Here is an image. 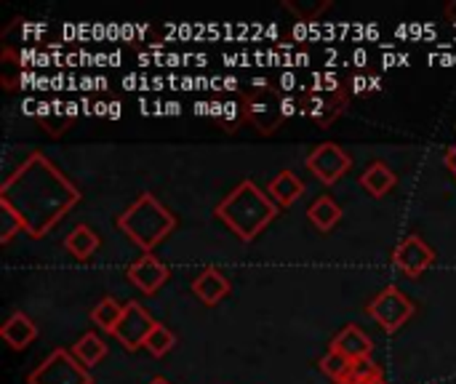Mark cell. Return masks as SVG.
I'll use <instances>...</instances> for the list:
<instances>
[{
  "instance_id": "21",
  "label": "cell",
  "mask_w": 456,
  "mask_h": 384,
  "mask_svg": "<svg viewBox=\"0 0 456 384\" xmlns=\"http://www.w3.org/2000/svg\"><path fill=\"white\" fill-rule=\"evenodd\" d=\"M337 384H387V382H385L382 369H379L371 358H366V361H355V364H353V369H350V374H347L342 382H337Z\"/></svg>"
},
{
  "instance_id": "26",
  "label": "cell",
  "mask_w": 456,
  "mask_h": 384,
  "mask_svg": "<svg viewBox=\"0 0 456 384\" xmlns=\"http://www.w3.org/2000/svg\"><path fill=\"white\" fill-rule=\"evenodd\" d=\"M444 160H446V166H449V171L456 176V142L446 150V155H444Z\"/></svg>"
},
{
  "instance_id": "14",
  "label": "cell",
  "mask_w": 456,
  "mask_h": 384,
  "mask_svg": "<svg viewBox=\"0 0 456 384\" xmlns=\"http://www.w3.org/2000/svg\"><path fill=\"white\" fill-rule=\"evenodd\" d=\"M361 187L371 195V198H385L395 190L398 184V174L385 163V160H374L366 166V171L361 174Z\"/></svg>"
},
{
  "instance_id": "27",
  "label": "cell",
  "mask_w": 456,
  "mask_h": 384,
  "mask_svg": "<svg viewBox=\"0 0 456 384\" xmlns=\"http://www.w3.org/2000/svg\"><path fill=\"white\" fill-rule=\"evenodd\" d=\"M147 384H171V382H168L166 377H152V380H150Z\"/></svg>"
},
{
  "instance_id": "8",
  "label": "cell",
  "mask_w": 456,
  "mask_h": 384,
  "mask_svg": "<svg viewBox=\"0 0 456 384\" xmlns=\"http://www.w3.org/2000/svg\"><path fill=\"white\" fill-rule=\"evenodd\" d=\"M155 326H158V321H155L139 302H128V305L123 307V315H120V321H118L112 337L123 345V350L136 353V350L144 347V342H147V337H150V331H152Z\"/></svg>"
},
{
  "instance_id": "3",
  "label": "cell",
  "mask_w": 456,
  "mask_h": 384,
  "mask_svg": "<svg viewBox=\"0 0 456 384\" xmlns=\"http://www.w3.org/2000/svg\"><path fill=\"white\" fill-rule=\"evenodd\" d=\"M118 230L128 241H134L144 254H152V249L160 246L176 230V217L152 192H142L118 217Z\"/></svg>"
},
{
  "instance_id": "19",
  "label": "cell",
  "mask_w": 456,
  "mask_h": 384,
  "mask_svg": "<svg viewBox=\"0 0 456 384\" xmlns=\"http://www.w3.org/2000/svg\"><path fill=\"white\" fill-rule=\"evenodd\" d=\"M69 353L77 358V364H83L86 369H91V366H96V364L107 355V342H104L96 331H86V334L72 345Z\"/></svg>"
},
{
  "instance_id": "16",
  "label": "cell",
  "mask_w": 456,
  "mask_h": 384,
  "mask_svg": "<svg viewBox=\"0 0 456 384\" xmlns=\"http://www.w3.org/2000/svg\"><path fill=\"white\" fill-rule=\"evenodd\" d=\"M267 195L278 203V208H289L305 195V182L294 171H281L278 176L270 179Z\"/></svg>"
},
{
  "instance_id": "22",
  "label": "cell",
  "mask_w": 456,
  "mask_h": 384,
  "mask_svg": "<svg viewBox=\"0 0 456 384\" xmlns=\"http://www.w3.org/2000/svg\"><path fill=\"white\" fill-rule=\"evenodd\" d=\"M174 345H176V334H174L168 326L158 323V326L150 331V337H147V342H144V350H147L150 355H155V358H163L166 353L174 350Z\"/></svg>"
},
{
  "instance_id": "11",
  "label": "cell",
  "mask_w": 456,
  "mask_h": 384,
  "mask_svg": "<svg viewBox=\"0 0 456 384\" xmlns=\"http://www.w3.org/2000/svg\"><path fill=\"white\" fill-rule=\"evenodd\" d=\"M329 347L337 350V353H342V355L350 358V361H366V358H371V353H374L371 337H369L361 326H355V323L345 326V329L331 339Z\"/></svg>"
},
{
  "instance_id": "12",
  "label": "cell",
  "mask_w": 456,
  "mask_h": 384,
  "mask_svg": "<svg viewBox=\"0 0 456 384\" xmlns=\"http://www.w3.org/2000/svg\"><path fill=\"white\" fill-rule=\"evenodd\" d=\"M230 281H227V275L222 273V270H216V267H206V270H200L195 278H192V294L203 302V305H208V307H214V305H219L227 294H230Z\"/></svg>"
},
{
  "instance_id": "25",
  "label": "cell",
  "mask_w": 456,
  "mask_h": 384,
  "mask_svg": "<svg viewBox=\"0 0 456 384\" xmlns=\"http://www.w3.org/2000/svg\"><path fill=\"white\" fill-rule=\"evenodd\" d=\"M286 8L294 11L302 21H313V19H318L326 8H331V0H313V3H305V0H286Z\"/></svg>"
},
{
  "instance_id": "4",
  "label": "cell",
  "mask_w": 456,
  "mask_h": 384,
  "mask_svg": "<svg viewBox=\"0 0 456 384\" xmlns=\"http://www.w3.org/2000/svg\"><path fill=\"white\" fill-rule=\"evenodd\" d=\"M243 120H248L265 136L278 131L281 123L286 120L283 99L278 96V91L265 83H259V86L254 83V91L243 96Z\"/></svg>"
},
{
  "instance_id": "23",
  "label": "cell",
  "mask_w": 456,
  "mask_h": 384,
  "mask_svg": "<svg viewBox=\"0 0 456 384\" xmlns=\"http://www.w3.org/2000/svg\"><path fill=\"white\" fill-rule=\"evenodd\" d=\"M353 364H355V361H350V358H345L342 353H337V350H331V347H329V353H326V355H323V361H321V372H323L329 380L342 382V380L350 374Z\"/></svg>"
},
{
  "instance_id": "10",
  "label": "cell",
  "mask_w": 456,
  "mask_h": 384,
  "mask_svg": "<svg viewBox=\"0 0 456 384\" xmlns=\"http://www.w3.org/2000/svg\"><path fill=\"white\" fill-rule=\"evenodd\" d=\"M126 278H128L139 291H144V294H155V291H158L168 278H171V270H168L158 257L144 254V257H139L134 265H128Z\"/></svg>"
},
{
  "instance_id": "20",
  "label": "cell",
  "mask_w": 456,
  "mask_h": 384,
  "mask_svg": "<svg viewBox=\"0 0 456 384\" xmlns=\"http://www.w3.org/2000/svg\"><path fill=\"white\" fill-rule=\"evenodd\" d=\"M123 307H126V305H120V302L112 299V297L99 299V305H94V310H91L94 326H96L99 331H104V334H112L115 326H118V321H120V315H123Z\"/></svg>"
},
{
  "instance_id": "9",
  "label": "cell",
  "mask_w": 456,
  "mask_h": 384,
  "mask_svg": "<svg viewBox=\"0 0 456 384\" xmlns=\"http://www.w3.org/2000/svg\"><path fill=\"white\" fill-rule=\"evenodd\" d=\"M436 249L428 246L419 235H406L395 251H393V265L406 275V278H419L436 265Z\"/></svg>"
},
{
  "instance_id": "1",
  "label": "cell",
  "mask_w": 456,
  "mask_h": 384,
  "mask_svg": "<svg viewBox=\"0 0 456 384\" xmlns=\"http://www.w3.org/2000/svg\"><path fill=\"white\" fill-rule=\"evenodd\" d=\"M0 200L21 217L24 233L37 241L80 203V190L43 152H29L3 182Z\"/></svg>"
},
{
  "instance_id": "7",
  "label": "cell",
  "mask_w": 456,
  "mask_h": 384,
  "mask_svg": "<svg viewBox=\"0 0 456 384\" xmlns=\"http://www.w3.org/2000/svg\"><path fill=\"white\" fill-rule=\"evenodd\" d=\"M307 168H310V174L318 179V182H323V184H337L342 176H347V171L353 168V158L339 147V144H334V142H323V144H318L310 155H307Z\"/></svg>"
},
{
  "instance_id": "13",
  "label": "cell",
  "mask_w": 456,
  "mask_h": 384,
  "mask_svg": "<svg viewBox=\"0 0 456 384\" xmlns=\"http://www.w3.org/2000/svg\"><path fill=\"white\" fill-rule=\"evenodd\" d=\"M345 107H347V94L339 86L307 96V115L318 120L321 126H329L339 112H345Z\"/></svg>"
},
{
  "instance_id": "15",
  "label": "cell",
  "mask_w": 456,
  "mask_h": 384,
  "mask_svg": "<svg viewBox=\"0 0 456 384\" xmlns=\"http://www.w3.org/2000/svg\"><path fill=\"white\" fill-rule=\"evenodd\" d=\"M0 337L3 342H8L11 350H27L35 339H37V326L29 315L24 313H13L3 326H0Z\"/></svg>"
},
{
  "instance_id": "24",
  "label": "cell",
  "mask_w": 456,
  "mask_h": 384,
  "mask_svg": "<svg viewBox=\"0 0 456 384\" xmlns=\"http://www.w3.org/2000/svg\"><path fill=\"white\" fill-rule=\"evenodd\" d=\"M24 230V222H21V217L5 203V200H0V243L5 246V243H11L19 233Z\"/></svg>"
},
{
  "instance_id": "2",
  "label": "cell",
  "mask_w": 456,
  "mask_h": 384,
  "mask_svg": "<svg viewBox=\"0 0 456 384\" xmlns=\"http://www.w3.org/2000/svg\"><path fill=\"white\" fill-rule=\"evenodd\" d=\"M243 243H251L256 235H262L270 222L281 214L278 203L267 195V190H262L256 182L243 179L235 190H230L216 211H214Z\"/></svg>"
},
{
  "instance_id": "28",
  "label": "cell",
  "mask_w": 456,
  "mask_h": 384,
  "mask_svg": "<svg viewBox=\"0 0 456 384\" xmlns=\"http://www.w3.org/2000/svg\"><path fill=\"white\" fill-rule=\"evenodd\" d=\"M454 8H456V3H454Z\"/></svg>"
},
{
  "instance_id": "17",
  "label": "cell",
  "mask_w": 456,
  "mask_h": 384,
  "mask_svg": "<svg viewBox=\"0 0 456 384\" xmlns=\"http://www.w3.org/2000/svg\"><path fill=\"white\" fill-rule=\"evenodd\" d=\"M307 219L313 222V227L318 233H331L339 222H342V208L334 203V198L321 195L310 208H307Z\"/></svg>"
},
{
  "instance_id": "6",
  "label": "cell",
  "mask_w": 456,
  "mask_h": 384,
  "mask_svg": "<svg viewBox=\"0 0 456 384\" xmlns=\"http://www.w3.org/2000/svg\"><path fill=\"white\" fill-rule=\"evenodd\" d=\"M414 313H417L414 302L398 286H387L369 305V315L377 321V326L385 334H395L398 329H403L414 318Z\"/></svg>"
},
{
  "instance_id": "18",
  "label": "cell",
  "mask_w": 456,
  "mask_h": 384,
  "mask_svg": "<svg viewBox=\"0 0 456 384\" xmlns=\"http://www.w3.org/2000/svg\"><path fill=\"white\" fill-rule=\"evenodd\" d=\"M64 249H67L75 259L86 262V259H91V257L96 254V249H99V235H96L88 225H77V227H72L69 235L64 238Z\"/></svg>"
},
{
  "instance_id": "5",
  "label": "cell",
  "mask_w": 456,
  "mask_h": 384,
  "mask_svg": "<svg viewBox=\"0 0 456 384\" xmlns=\"http://www.w3.org/2000/svg\"><path fill=\"white\" fill-rule=\"evenodd\" d=\"M27 384H94V377L69 350L56 347L37 369L29 372Z\"/></svg>"
}]
</instances>
